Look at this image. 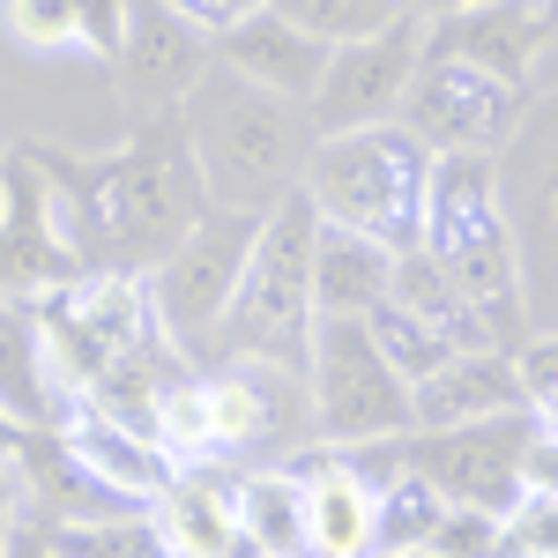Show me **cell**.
I'll use <instances>...</instances> for the list:
<instances>
[{"label": "cell", "instance_id": "5b68a950", "mask_svg": "<svg viewBox=\"0 0 558 558\" xmlns=\"http://www.w3.org/2000/svg\"><path fill=\"white\" fill-rule=\"evenodd\" d=\"M313 239H320V209L305 202V186L260 216L246 276H239L223 328H216V357H231V365H305L313 357V320H320Z\"/></svg>", "mask_w": 558, "mask_h": 558}, {"label": "cell", "instance_id": "4dcf8cb0", "mask_svg": "<svg viewBox=\"0 0 558 558\" xmlns=\"http://www.w3.org/2000/svg\"><path fill=\"white\" fill-rule=\"evenodd\" d=\"M521 365V395H529V417L558 432V328H529L514 343Z\"/></svg>", "mask_w": 558, "mask_h": 558}, {"label": "cell", "instance_id": "484cf974", "mask_svg": "<svg viewBox=\"0 0 558 558\" xmlns=\"http://www.w3.org/2000/svg\"><path fill=\"white\" fill-rule=\"evenodd\" d=\"M439 521H447L439 484H425L417 470H395L380 484V529H373V551H432Z\"/></svg>", "mask_w": 558, "mask_h": 558}, {"label": "cell", "instance_id": "f546056e", "mask_svg": "<svg viewBox=\"0 0 558 558\" xmlns=\"http://www.w3.org/2000/svg\"><path fill=\"white\" fill-rule=\"evenodd\" d=\"M0 23H8V38L31 45V52H75V45H83L75 0H8Z\"/></svg>", "mask_w": 558, "mask_h": 558}, {"label": "cell", "instance_id": "8992f818", "mask_svg": "<svg viewBox=\"0 0 558 558\" xmlns=\"http://www.w3.org/2000/svg\"><path fill=\"white\" fill-rule=\"evenodd\" d=\"M313 447H357V439H395L410 432V380L387 365L365 320H313Z\"/></svg>", "mask_w": 558, "mask_h": 558}, {"label": "cell", "instance_id": "836d02e7", "mask_svg": "<svg viewBox=\"0 0 558 558\" xmlns=\"http://www.w3.org/2000/svg\"><path fill=\"white\" fill-rule=\"evenodd\" d=\"M128 15L134 0H75V23H83V52L89 60H120V45H128Z\"/></svg>", "mask_w": 558, "mask_h": 558}, {"label": "cell", "instance_id": "cb8c5ba5", "mask_svg": "<svg viewBox=\"0 0 558 558\" xmlns=\"http://www.w3.org/2000/svg\"><path fill=\"white\" fill-rule=\"evenodd\" d=\"M387 299H402L410 313H417V320H432V328H439V336H447L454 350L492 343V336H484V320L470 313V299H462V291L439 276V260H432L425 246H410V254L395 260V291H387Z\"/></svg>", "mask_w": 558, "mask_h": 558}, {"label": "cell", "instance_id": "6da1fadb", "mask_svg": "<svg viewBox=\"0 0 558 558\" xmlns=\"http://www.w3.org/2000/svg\"><path fill=\"white\" fill-rule=\"evenodd\" d=\"M31 157L52 179V209L83 276H149L209 216V179L194 157L186 112L128 120V142L97 157L45 149V142H31Z\"/></svg>", "mask_w": 558, "mask_h": 558}, {"label": "cell", "instance_id": "2e32d148", "mask_svg": "<svg viewBox=\"0 0 558 558\" xmlns=\"http://www.w3.org/2000/svg\"><path fill=\"white\" fill-rule=\"evenodd\" d=\"M291 470L305 476V558H373L380 484H365L336 447L291 454Z\"/></svg>", "mask_w": 558, "mask_h": 558}, {"label": "cell", "instance_id": "44dd1931", "mask_svg": "<svg viewBox=\"0 0 558 558\" xmlns=\"http://www.w3.org/2000/svg\"><path fill=\"white\" fill-rule=\"evenodd\" d=\"M395 260L402 254L380 246V239L320 223V239H313V305H320V320H365L395 291Z\"/></svg>", "mask_w": 558, "mask_h": 558}, {"label": "cell", "instance_id": "30bf717a", "mask_svg": "<svg viewBox=\"0 0 558 558\" xmlns=\"http://www.w3.org/2000/svg\"><path fill=\"white\" fill-rule=\"evenodd\" d=\"M68 283H83V260L60 231L52 179L31 149H8V165H0V291L38 305Z\"/></svg>", "mask_w": 558, "mask_h": 558}, {"label": "cell", "instance_id": "f35d334b", "mask_svg": "<svg viewBox=\"0 0 558 558\" xmlns=\"http://www.w3.org/2000/svg\"><path fill=\"white\" fill-rule=\"evenodd\" d=\"M8 558H60V551L45 544V529H38V521L23 514V529H15V551H8Z\"/></svg>", "mask_w": 558, "mask_h": 558}, {"label": "cell", "instance_id": "d590c367", "mask_svg": "<svg viewBox=\"0 0 558 558\" xmlns=\"http://www.w3.org/2000/svg\"><path fill=\"white\" fill-rule=\"evenodd\" d=\"M179 15L194 23V31H209V38H223V31H239L246 15H260L268 0H172Z\"/></svg>", "mask_w": 558, "mask_h": 558}, {"label": "cell", "instance_id": "e0dca14e", "mask_svg": "<svg viewBox=\"0 0 558 558\" xmlns=\"http://www.w3.org/2000/svg\"><path fill=\"white\" fill-rule=\"evenodd\" d=\"M507 410H529L521 395V365H514V343H476V350H454L432 380L410 387V432H432V425H470V417H507Z\"/></svg>", "mask_w": 558, "mask_h": 558}, {"label": "cell", "instance_id": "9a60e30c", "mask_svg": "<svg viewBox=\"0 0 558 558\" xmlns=\"http://www.w3.org/2000/svg\"><path fill=\"white\" fill-rule=\"evenodd\" d=\"M551 31H558V0H484V8H462L447 23H425V45L454 52V60H476V68L529 89V68H536Z\"/></svg>", "mask_w": 558, "mask_h": 558}, {"label": "cell", "instance_id": "7bdbcfd3", "mask_svg": "<svg viewBox=\"0 0 558 558\" xmlns=\"http://www.w3.org/2000/svg\"><path fill=\"white\" fill-rule=\"evenodd\" d=\"M0 165H8V149H0Z\"/></svg>", "mask_w": 558, "mask_h": 558}, {"label": "cell", "instance_id": "1f68e13d", "mask_svg": "<svg viewBox=\"0 0 558 558\" xmlns=\"http://www.w3.org/2000/svg\"><path fill=\"white\" fill-rule=\"evenodd\" d=\"M439 558H499L507 551V521L499 514H476V507H447L439 536H432Z\"/></svg>", "mask_w": 558, "mask_h": 558}, {"label": "cell", "instance_id": "ffe728a7", "mask_svg": "<svg viewBox=\"0 0 558 558\" xmlns=\"http://www.w3.org/2000/svg\"><path fill=\"white\" fill-rule=\"evenodd\" d=\"M328 52H336V45H320L313 31H299V23L276 15V8H260L239 31L216 38V60H223V68H239L246 83L276 89V97H299V105H313V89L328 75Z\"/></svg>", "mask_w": 558, "mask_h": 558}, {"label": "cell", "instance_id": "8d00e7d4", "mask_svg": "<svg viewBox=\"0 0 558 558\" xmlns=\"http://www.w3.org/2000/svg\"><path fill=\"white\" fill-rule=\"evenodd\" d=\"M15 529H23V476H15V447H0V558L15 551Z\"/></svg>", "mask_w": 558, "mask_h": 558}, {"label": "cell", "instance_id": "4fadbf2b", "mask_svg": "<svg viewBox=\"0 0 558 558\" xmlns=\"http://www.w3.org/2000/svg\"><path fill=\"white\" fill-rule=\"evenodd\" d=\"M499 186H507V216H514L521 268H529V313L536 299L558 305V97L529 105L521 134L499 157Z\"/></svg>", "mask_w": 558, "mask_h": 558}, {"label": "cell", "instance_id": "b9f144b4", "mask_svg": "<svg viewBox=\"0 0 558 558\" xmlns=\"http://www.w3.org/2000/svg\"><path fill=\"white\" fill-rule=\"evenodd\" d=\"M373 558H439V551H373Z\"/></svg>", "mask_w": 558, "mask_h": 558}, {"label": "cell", "instance_id": "d4e9b609", "mask_svg": "<svg viewBox=\"0 0 558 558\" xmlns=\"http://www.w3.org/2000/svg\"><path fill=\"white\" fill-rule=\"evenodd\" d=\"M45 544L60 558H172L149 507H128V514H97V521H38Z\"/></svg>", "mask_w": 558, "mask_h": 558}, {"label": "cell", "instance_id": "8fae6325", "mask_svg": "<svg viewBox=\"0 0 558 558\" xmlns=\"http://www.w3.org/2000/svg\"><path fill=\"white\" fill-rule=\"evenodd\" d=\"M425 60V23L402 15L387 23L380 38H357V45H336L328 52V75L313 89V134H350V128H380L402 112V89Z\"/></svg>", "mask_w": 558, "mask_h": 558}, {"label": "cell", "instance_id": "9c48e42d", "mask_svg": "<svg viewBox=\"0 0 558 558\" xmlns=\"http://www.w3.org/2000/svg\"><path fill=\"white\" fill-rule=\"evenodd\" d=\"M260 239V216L246 209H209L172 254L149 268V291H157V313L179 336V350H216V328H223V305L246 276V254Z\"/></svg>", "mask_w": 558, "mask_h": 558}, {"label": "cell", "instance_id": "60d3db41", "mask_svg": "<svg viewBox=\"0 0 558 558\" xmlns=\"http://www.w3.org/2000/svg\"><path fill=\"white\" fill-rule=\"evenodd\" d=\"M15 439H23V425H15V417L0 410V447H15Z\"/></svg>", "mask_w": 558, "mask_h": 558}, {"label": "cell", "instance_id": "4316f807", "mask_svg": "<svg viewBox=\"0 0 558 558\" xmlns=\"http://www.w3.org/2000/svg\"><path fill=\"white\" fill-rule=\"evenodd\" d=\"M365 328H373V343L387 350V365H395V373H402L410 387L432 380V373H439V365L454 357V343H447V336H439L432 320H417V313H410L402 299H380L373 313H365Z\"/></svg>", "mask_w": 558, "mask_h": 558}, {"label": "cell", "instance_id": "52a82bcc", "mask_svg": "<svg viewBox=\"0 0 558 558\" xmlns=\"http://www.w3.org/2000/svg\"><path fill=\"white\" fill-rule=\"evenodd\" d=\"M395 120L417 134L432 157H507V142L529 120V89L476 68V60H454V52L425 45Z\"/></svg>", "mask_w": 558, "mask_h": 558}, {"label": "cell", "instance_id": "7402d4cb", "mask_svg": "<svg viewBox=\"0 0 558 558\" xmlns=\"http://www.w3.org/2000/svg\"><path fill=\"white\" fill-rule=\"evenodd\" d=\"M0 410L23 432L60 425V380L45 357V320L31 299H8V291H0Z\"/></svg>", "mask_w": 558, "mask_h": 558}, {"label": "cell", "instance_id": "74e56055", "mask_svg": "<svg viewBox=\"0 0 558 558\" xmlns=\"http://www.w3.org/2000/svg\"><path fill=\"white\" fill-rule=\"evenodd\" d=\"M417 23H447V15H462V8H484V0H402Z\"/></svg>", "mask_w": 558, "mask_h": 558}, {"label": "cell", "instance_id": "ee69618b", "mask_svg": "<svg viewBox=\"0 0 558 558\" xmlns=\"http://www.w3.org/2000/svg\"><path fill=\"white\" fill-rule=\"evenodd\" d=\"M499 558H507V551H499Z\"/></svg>", "mask_w": 558, "mask_h": 558}, {"label": "cell", "instance_id": "ac0fdd59", "mask_svg": "<svg viewBox=\"0 0 558 558\" xmlns=\"http://www.w3.org/2000/svg\"><path fill=\"white\" fill-rule=\"evenodd\" d=\"M15 476H23V514L31 521H97V514H128V499L83 470V454L68 447L60 425H38L15 439Z\"/></svg>", "mask_w": 558, "mask_h": 558}, {"label": "cell", "instance_id": "603a6c76", "mask_svg": "<svg viewBox=\"0 0 558 558\" xmlns=\"http://www.w3.org/2000/svg\"><path fill=\"white\" fill-rule=\"evenodd\" d=\"M239 529L283 558H305V476L291 462L239 470Z\"/></svg>", "mask_w": 558, "mask_h": 558}, {"label": "cell", "instance_id": "d6986e66", "mask_svg": "<svg viewBox=\"0 0 558 558\" xmlns=\"http://www.w3.org/2000/svg\"><path fill=\"white\" fill-rule=\"evenodd\" d=\"M149 521L172 558H223L239 544V470L186 462V470L149 499Z\"/></svg>", "mask_w": 558, "mask_h": 558}, {"label": "cell", "instance_id": "3957f363", "mask_svg": "<svg viewBox=\"0 0 558 558\" xmlns=\"http://www.w3.org/2000/svg\"><path fill=\"white\" fill-rule=\"evenodd\" d=\"M417 246L470 299L492 343L529 336V268H521V239H514V216H507L499 157H439L432 165V202Z\"/></svg>", "mask_w": 558, "mask_h": 558}, {"label": "cell", "instance_id": "83f0119b", "mask_svg": "<svg viewBox=\"0 0 558 558\" xmlns=\"http://www.w3.org/2000/svg\"><path fill=\"white\" fill-rule=\"evenodd\" d=\"M276 15H291L299 31H313L320 45H357V38H380L387 23H402L410 8L402 0H268Z\"/></svg>", "mask_w": 558, "mask_h": 558}, {"label": "cell", "instance_id": "7a4b0ae2", "mask_svg": "<svg viewBox=\"0 0 558 558\" xmlns=\"http://www.w3.org/2000/svg\"><path fill=\"white\" fill-rule=\"evenodd\" d=\"M186 134H194V157L209 179V209H246V216H268L276 202H291L305 186V157L320 142L299 97L246 83L223 60L186 97Z\"/></svg>", "mask_w": 558, "mask_h": 558}, {"label": "cell", "instance_id": "e575fe53", "mask_svg": "<svg viewBox=\"0 0 558 558\" xmlns=\"http://www.w3.org/2000/svg\"><path fill=\"white\" fill-rule=\"evenodd\" d=\"M521 484H529V499H558V432H551V425L529 432V454H521Z\"/></svg>", "mask_w": 558, "mask_h": 558}, {"label": "cell", "instance_id": "7c38bea8", "mask_svg": "<svg viewBox=\"0 0 558 558\" xmlns=\"http://www.w3.org/2000/svg\"><path fill=\"white\" fill-rule=\"evenodd\" d=\"M209 68H216V38L209 31H194L172 0H134L128 45H120V60H112V83H120L128 120L186 112V97L202 89Z\"/></svg>", "mask_w": 558, "mask_h": 558}, {"label": "cell", "instance_id": "ba28073f", "mask_svg": "<svg viewBox=\"0 0 558 558\" xmlns=\"http://www.w3.org/2000/svg\"><path fill=\"white\" fill-rule=\"evenodd\" d=\"M529 410L507 417H470V425H432V432H402V470H417L425 484H439L447 507H476V514H514L529 499L521 484V454H529Z\"/></svg>", "mask_w": 558, "mask_h": 558}, {"label": "cell", "instance_id": "f1b7e54d", "mask_svg": "<svg viewBox=\"0 0 558 558\" xmlns=\"http://www.w3.org/2000/svg\"><path fill=\"white\" fill-rule=\"evenodd\" d=\"M157 439L172 447L179 462H209L216 454V417H209V380L202 373H179L157 402Z\"/></svg>", "mask_w": 558, "mask_h": 558}, {"label": "cell", "instance_id": "5bb4252c", "mask_svg": "<svg viewBox=\"0 0 558 558\" xmlns=\"http://www.w3.org/2000/svg\"><path fill=\"white\" fill-rule=\"evenodd\" d=\"M60 432H68V447L83 454V470L89 476H105L128 507H149L165 484H172L186 462H179L172 447L157 439V432H142V425H128V417H112V410H97V402H68L60 410Z\"/></svg>", "mask_w": 558, "mask_h": 558}, {"label": "cell", "instance_id": "277c9868", "mask_svg": "<svg viewBox=\"0 0 558 558\" xmlns=\"http://www.w3.org/2000/svg\"><path fill=\"white\" fill-rule=\"evenodd\" d=\"M432 165L439 157L402 120L320 134L313 157H305V202L320 209V223H343V231H365L395 254H410L425 239Z\"/></svg>", "mask_w": 558, "mask_h": 558}, {"label": "cell", "instance_id": "ab89813d", "mask_svg": "<svg viewBox=\"0 0 558 558\" xmlns=\"http://www.w3.org/2000/svg\"><path fill=\"white\" fill-rule=\"evenodd\" d=\"M223 558H283V551H268V544H254V536L239 529V544H231V551H223Z\"/></svg>", "mask_w": 558, "mask_h": 558}, {"label": "cell", "instance_id": "d6a6232c", "mask_svg": "<svg viewBox=\"0 0 558 558\" xmlns=\"http://www.w3.org/2000/svg\"><path fill=\"white\" fill-rule=\"evenodd\" d=\"M507 558H558V499H521L507 514Z\"/></svg>", "mask_w": 558, "mask_h": 558}]
</instances>
